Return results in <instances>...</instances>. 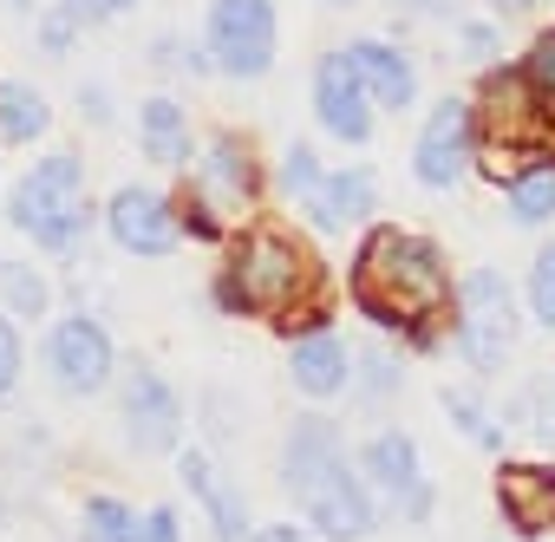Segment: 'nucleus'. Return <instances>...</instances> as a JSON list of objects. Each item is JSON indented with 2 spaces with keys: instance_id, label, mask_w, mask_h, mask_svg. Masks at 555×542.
<instances>
[{
  "instance_id": "nucleus-1",
  "label": "nucleus",
  "mask_w": 555,
  "mask_h": 542,
  "mask_svg": "<svg viewBox=\"0 0 555 542\" xmlns=\"http://www.w3.org/2000/svg\"><path fill=\"white\" fill-rule=\"evenodd\" d=\"M353 301L366 321L379 327H399V334H418L431 327V314H444L457 295H451V275L425 235H405V229H373L353 255Z\"/></svg>"
},
{
  "instance_id": "nucleus-2",
  "label": "nucleus",
  "mask_w": 555,
  "mask_h": 542,
  "mask_svg": "<svg viewBox=\"0 0 555 542\" xmlns=\"http://www.w3.org/2000/svg\"><path fill=\"white\" fill-rule=\"evenodd\" d=\"M282 483L301 503V516L314 522V535H327V542H360L379 522V509L366 503V490H360V477H353V464L340 451V431L327 418H301L288 431Z\"/></svg>"
},
{
  "instance_id": "nucleus-3",
  "label": "nucleus",
  "mask_w": 555,
  "mask_h": 542,
  "mask_svg": "<svg viewBox=\"0 0 555 542\" xmlns=\"http://www.w3.org/2000/svg\"><path fill=\"white\" fill-rule=\"evenodd\" d=\"M14 229L34 235L47 255H79L86 229H92V203H86V164L73 151H53L40 157L21 183H14V203H8Z\"/></svg>"
},
{
  "instance_id": "nucleus-4",
  "label": "nucleus",
  "mask_w": 555,
  "mask_h": 542,
  "mask_svg": "<svg viewBox=\"0 0 555 542\" xmlns=\"http://www.w3.org/2000/svg\"><path fill=\"white\" fill-rule=\"evenodd\" d=\"M308 288H314L308 248H295L288 235L261 229V235H248V248L235 255V268L222 275L216 301H222L229 314H282V308H295Z\"/></svg>"
},
{
  "instance_id": "nucleus-5",
  "label": "nucleus",
  "mask_w": 555,
  "mask_h": 542,
  "mask_svg": "<svg viewBox=\"0 0 555 542\" xmlns=\"http://www.w3.org/2000/svg\"><path fill=\"white\" fill-rule=\"evenodd\" d=\"M457 353L470 373H496L516 353V308L496 268H470L457 282Z\"/></svg>"
},
{
  "instance_id": "nucleus-6",
  "label": "nucleus",
  "mask_w": 555,
  "mask_h": 542,
  "mask_svg": "<svg viewBox=\"0 0 555 542\" xmlns=\"http://www.w3.org/2000/svg\"><path fill=\"white\" fill-rule=\"evenodd\" d=\"M209 60L229 79H261L274 66V8L268 0H216L209 8Z\"/></svg>"
},
{
  "instance_id": "nucleus-7",
  "label": "nucleus",
  "mask_w": 555,
  "mask_h": 542,
  "mask_svg": "<svg viewBox=\"0 0 555 542\" xmlns=\"http://www.w3.org/2000/svg\"><path fill=\"white\" fill-rule=\"evenodd\" d=\"M47 373L60 392L73 399H92L112 373H118V353H112V334L92 321V314H66L53 334H47Z\"/></svg>"
},
{
  "instance_id": "nucleus-8",
  "label": "nucleus",
  "mask_w": 555,
  "mask_h": 542,
  "mask_svg": "<svg viewBox=\"0 0 555 542\" xmlns=\"http://www.w3.org/2000/svg\"><path fill=\"white\" fill-rule=\"evenodd\" d=\"M118 418H125V438L138 451H170L183 438V405L170 392V379L157 366H125V386H118Z\"/></svg>"
},
{
  "instance_id": "nucleus-9",
  "label": "nucleus",
  "mask_w": 555,
  "mask_h": 542,
  "mask_svg": "<svg viewBox=\"0 0 555 542\" xmlns=\"http://www.w3.org/2000/svg\"><path fill=\"white\" fill-rule=\"evenodd\" d=\"M470 144H477V105H470V99H438V112L425 118L418 151H412L418 183H431V190L457 183L464 164H470Z\"/></svg>"
},
{
  "instance_id": "nucleus-10",
  "label": "nucleus",
  "mask_w": 555,
  "mask_h": 542,
  "mask_svg": "<svg viewBox=\"0 0 555 542\" xmlns=\"http://www.w3.org/2000/svg\"><path fill=\"white\" fill-rule=\"evenodd\" d=\"M314 112H321V125H327L340 144H366V138H373V92L360 86L347 47L314 66Z\"/></svg>"
},
{
  "instance_id": "nucleus-11",
  "label": "nucleus",
  "mask_w": 555,
  "mask_h": 542,
  "mask_svg": "<svg viewBox=\"0 0 555 542\" xmlns=\"http://www.w3.org/2000/svg\"><path fill=\"white\" fill-rule=\"evenodd\" d=\"M105 222H112V242L125 255H170L177 248V216H170V203L157 190H138V183L118 190L112 209H105Z\"/></svg>"
},
{
  "instance_id": "nucleus-12",
  "label": "nucleus",
  "mask_w": 555,
  "mask_h": 542,
  "mask_svg": "<svg viewBox=\"0 0 555 542\" xmlns=\"http://www.w3.org/2000/svg\"><path fill=\"white\" fill-rule=\"evenodd\" d=\"M366 477H373L405 516H425V509H431V483H425V470H418V444H412L405 431H379V438L366 444Z\"/></svg>"
},
{
  "instance_id": "nucleus-13",
  "label": "nucleus",
  "mask_w": 555,
  "mask_h": 542,
  "mask_svg": "<svg viewBox=\"0 0 555 542\" xmlns=\"http://www.w3.org/2000/svg\"><path fill=\"white\" fill-rule=\"evenodd\" d=\"M496 503L522 535L555 529V464H503L496 470Z\"/></svg>"
},
{
  "instance_id": "nucleus-14",
  "label": "nucleus",
  "mask_w": 555,
  "mask_h": 542,
  "mask_svg": "<svg viewBox=\"0 0 555 542\" xmlns=\"http://www.w3.org/2000/svg\"><path fill=\"white\" fill-rule=\"evenodd\" d=\"M196 196L216 203L222 216H248V196H255V164L235 138H216L203 157H196Z\"/></svg>"
},
{
  "instance_id": "nucleus-15",
  "label": "nucleus",
  "mask_w": 555,
  "mask_h": 542,
  "mask_svg": "<svg viewBox=\"0 0 555 542\" xmlns=\"http://www.w3.org/2000/svg\"><path fill=\"white\" fill-rule=\"evenodd\" d=\"M177 477L196 490V503L209 509V529H216L222 542H248V503H242V490H235L203 451H183V457H177Z\"/></svg>"
},
{
  "instance_id": "nucleus-16",
  "label": "nucleus",
  "mask_w": 555,
  "mask_h": 542,
  "mask_svg": "<svg viewBox=\"0 0 555 542\" xmlns=\"http://www.w3.org/2000/svg\"><path fill=\"white\" fill-rule=\"evenodd\" d=\"M347 60H353V73H360V86L373 92V105H386V112H405V105H412L418 73H412V60H405L399 47H386V40H353Z\"/></svg>"
},
{
  "instance_id": "nucleus-17",
  "label": "nucleus",
  "mask_w": 555,
  "mask_h": 542,
  "mask_svg": "<svg viewBox=\"0 0 555 542\" xmlns=\"http://www.w3.org/2000/svg\"><path fill=\"white\" fill-rule=\"evenodd\" d=\"M288 373H295V386H301L308 399H334V392L347 386V347H340V334H334V327L301 334L295 353H288Z\"/></svg>"
},
{
  "instance_id": "nucleus-18",
  "label": "nucleus",
  "mask_w": 555,
  "mask_h": 542,
  "mask_svg": "<svg viewBox=\"0 0 555 542\" xmlns=\"http://www.w3.org/2000/svg\"><path fill=\"white\" fill-rule=\"evenodd\" d=\"M366 209H373V170H334V177L321 183V196L308 203V216H314L321 229H353Z\"/></svg>"
},
{
  "instance_id": "nucleus-19",
  "label": "nucleus",
  "mask_w": 555,
  "mask_h": 542,
  "mask_svg": "<svg viewBox=\"0 0 555 542\" xmlns=\"http://www.w3.org/2000/svg\"><path fill=\"white\" fill-rule=\"evenodd\" d=\"M138 131H144V151H151L157 164H183V157H190V118H183L177 99H144Z\"/></svg>"
},
{
  "instance_id": "nucleus-20",
  "label": "nucleus",
  "mask_w": 555,
  "mask_h": 542,
  "mask_svg": "<svg viewBox=\"0 0 555 542\" xmlns=\"http://www.w3.org/2000/svg\"><path fill=\"white\" fill-rule=\"evenodd\" d=\"M53 125V105L34 86H0V138L8 144H34Z\"/></svg>"
},
{
  "instance_id": "nucleus-21",
  "label": "nucleus",
  "mask_w": 555,
  "mask_h": 542,
  "mask_svg": "<svg viewBox=\"0 0 555 542\" xmlns=\"http://www.w3.org/2000/svg\"><path fill=\"white\" fill-rule=\"evenodd\" d=\"M79 542H144V516H131L118 496H92L86 522H79Z\"/></svg>"
},
{
  "instance_id": "nucleus-22",
  "label": "nucleus",
  "mask_w": 555,
  "mask_h": 542,
  "mask_svg": "<svg viewBox=\"0 0 555 542\" xmlns=\"http://www.w3.org/2000/svg\"><path fill=\"white\" fill-rule=\"evenodd\" d=\"M509 216H516V222H548V216H555V170H522V177H509Z\"/></svg>"
},
{
  "instance_id": "nucleus-23",
  "label": "nucleus",
  "mask_w": 555,
  "mask_h": 542,
  "mask_svg": "<svg viewBox=\"0 0 555 542\" xmlns=\"http://www.w3.org/2000/svg\"><path fill=\"white\" fill-rule=\"evenodd\" d=\"M522 79H529V92H535V105H542V125H548V144H555V34L529 47Z\"/></svg>"
},
{
  "instance_id": "nucleus-24",
  "label": "nucleus",
  "mask_w": 555,
  "mask_h": 542,
  "mask_svg": "<svg viewBox=\"0 0 555 542\" xmlns=\"http://www.w3.org/2000/svg\"><path fill=\"white\" fill-rule=\"evenodd\" d=\"M0 308H21V314H40V308H47L40 268H27V261H0Z\"/></svg>"
},
{
  "instance_id": "nucleus-25",
  "label": "nucleus",
  "mask_w": 555,
  "mask_h": 542,
  "mask_svg": "<svg viewBox=\"0 0 555 542\" xmlns=\"http://www.w3.org/2000/svg\"><path fill=\"white\" fill-rule=\"evenodd\" d=\"M321 183H327V170L314 164V151H308V144H295V151L282 157V190H288L295 203H314V196H321Z\"/></svg>"
},
{
  "instance_id": "nucleus-26",
  "label": "nucleus",
  "mask_w": 555,
  "mask_h": 542,
  "mask_svg": "<svg viewBox=\"0 0 555 542\" xmlns=\"http://www.w3.org/2000/svg\"><path fill=\"white\" fill-rule=\"evenodd\" d=\"M529 308H535L542 327H555V242L529 261Z\"/></svg>"
},
{
  "instance_id": "nucleus-27",
  "label": "nucleus",
  "mask_w": 555,
  "mask_h": 542,
  "mask_svg": "<svg viewBox=\"0 0 555 542\" xmlns=\"http://www.w3.org/2000/svg\"><path fill=\"white\" fill-rule=\"evenodd\" d=\"M444 412H451V425H464L477 444H503V431L483 418V405H470V399H457V392H444Z\"/></svg>"
},
{
  "instance_id": "nucleus-28",
  "label": "nucleus",
  "mask_w": 555,
  "mask_h": 542,
  "mask_svg": "<svg viewBox=\"0 0 555 542\" xmlns=\"http://www.w3.org/2000/svg\"><path fill=\"white\" fill-rule=\"evenodd\" d=\"M73 34H79V14H73V8H60V14H47V21H40V40H47V53H53V60H66V53H73Z\"/></svg>"
},
{
  "instance_id": "nucleus-29",
  "label": "nucleus",
  "mask_w": 555,
  "mask_h": 542,
  "mask_svg": "<svg viewBox=\"0 0 555 542\" xmlns=\"http://www.w3.org/2000/svg\"><path fill=\"white\" fill-rule=\"evenodd\" d=\"M14 379H21V334L0 314V392H14Z\"/></svg>"
},
{
  "instance_id": "nucleus-30",
  "label": "nucleus",
  "mask_w": 555,
  "mask_h": 542,
  "mask_svg": "<svg viewBox=\"0 0 555 542\" xmlns=\"http://www.w3.org/2000/svg\"><path fill=\"white\" fill-rule=\"evenodd\" d=\"M144 542H183L177 509H151V516H144Z\"/></svg>"
},
{
  "instance_id": "nucleus-31",
  "label": "nucleus",
  "mask_w": 555,
  "mask_h": 542,
  "mask_svg": "<svg viewBox=\"0 0 555 542\" xmlns=\"http://www.w3.org/2000/svg\"><path fill=\"white\" fill-rule=\"evenodd\" d=\"M248 542H308L295 522H261V529H248Z\"/></svg>"
},
{
  "instance_id": "nucleus-32",
  "label": "nucleus",
  "mask_w": 555,
  "mask_h": 542,
  "mask_svg": "<svg viewBox=\"0 0 555 542\" xmlns=\"http://www.w3.org/2000/svg\"><path fill=\"white\" fill-rule=\"evenodd\" d=\"M360 360H366V386L386 392V386H392V360H386V353H360Z\"/></svg>"
},
{
  "instance_id": "nucleus-33",
  "label": "nucleus",
  "mask_w": 555,
  "mask_h": 542,
  "mask_svg": "<svg viewBox=\"0 0 555 542\" xmlns=\"http://www.w3.org/2000/svg\"><path fill=\"white\" fill-rule=\"evenodd\" d=\"M79 112H86V118H99V125L112 118V105H105V92H99V86H86V92H79Z\"/></svg>"
},
{
  "instance_id": "nucleus-34",
  "label": "nucleus",
  "mask_w": 555,
  "mask_h": 542,
  "mask_svg": "<svg viewBox=\"0 0 555 542\" xmlns=\"http://www.w3.org/2000/svg\"><path fill=\"white\" fill-rule=\"evenodd\" d=\"M66 8H73L79 21H105V14H118V8H112V0H66Z\"/></svg>"
},
{
  "instance_id": "nucleus-35",
  "label": "nucleus",
  "mask_w": 555,
  "mask_h": 542,
  "mask_svg": "<svg viewBox=\"0 0 555 542\" xmlns=\"http://www.w3.org/2000/svg\"><path fill=\"white\" fill-rule=\"evenodd\" d=\"M464 53L483 60V53H490V27H464Z\"/></svg>"
},
{
  "instance_id": "nucleus-36",
  "label": "nucleus",
  "mask_w": 555,
  "mask_h": 542,
  "mask_svg": "<svg viewBox=\"0 0 555 542\" xmlns=\"http://www.w3.org/2000/svg\"><path fill=\"white\" fill-rule=\"evenodd\" d=\"M399 8H412V14H444V0H399Z\"/></svg>"
},
{
  "instance_id": "nucleus-37",
  "label": "nucleus",
  "mask_w": 555,
  "mask_h": 542,
  "mask_svg": "<svg viewBox=\"0 0 555 542\" xmlns=\"http://www.w3.org/2000/svg\"><path fill=\"white\" fill-rule=\"evenodd\" d=\"M8 8H14V14H27V8H34V0H8Z\"/></svg>"
},
{
  "instance_id": "nucleus-38",
  "label": "nucleus",
  "mask_w": 555,
  "mask_h": 542,
  "mask_svg": "<svg viewBox=\"0 0 555 542\" xmlns=\"http://www.w3.org/2000/svg\"><path fill=\"white\" fill-rule=\"evenodd\" d=\"M112 8H138V0H112Z\"/></svg>"
},
{
  "instance_id": "nucleus-39",
  "label": "nucleus",
  "mask_w": 555,
  "mask_h": 542,
  "mask_svg": "<svg viewBox=\"0 0 555 542\" xmlns=\"http://www.w3.org/2000/svg\"><path fill=\"white\" fill-rule=\"evenodd\" d=\"M327 8H340V0H327Z\"/></svg>"
}]
</instances>
